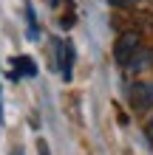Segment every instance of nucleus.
<instances>
[{
    "label": "nucleus",
    "mask_w": 153,
    "mask_h": 155,
    "mask_svg": "<svg viewBox=\"0 0 153 155\" xmlns=\"http://www.w3.org/2000/svg\"><path fill=\"white\" fill-rule=\"evenodd\" d=\"M54 51H57V68H60V74L62 79H71V74H74V59H77V54H74V45H71L68 40L62 42V40H54Z\"/></svg>",
    "instance_id": "nucleus-3"
},
{
    "label": "nucleus",
    "mask_w": 153,
    "mask_h": 155,
    "mask_svg": "<svg viewBox=\"0 0 153 155\" xmlns=\"http://www.w3.org/2000/svg\"><path fill=\"white\" fill-rule=\"evenodd\" d=\"M26 20H29V37H37V23H34V8L26 3Z\"/></svg>",
    "instance_id": "nucleus-6"
},
{
    "label": "nucleus",
    "mask_w": 153,
    "mask_h": 155,
    "mask_svg": "<svg viewBox=\"0 0 153 155\" xmlns=\"http://www.w3.org/2000/svg\"><path fill=\"white\" fill-rule=\"evenodd\" d=\"M14 65L20 68V74H23V76H37V65H34V59H31V57H17V59H14Z\"/></svg>",
    "instance_id": "nucleus-5"
},
{
    "label": "nucleus",
    "mask_w": 153,
    "mask_h": 155,
    "mask_svg": "<svg viewBox=\"0 0 153 155\" xmlns=\"http://www.w3.org/2000/svg\"><path fill=\"white\" fill-rule=\"evenodd\" d=\"M37 150H40V155H48V147H46V141H40V144H37Z\"/></svg>",
    "instance_id": "nucleus-10"
},
{
    "label": "nucleus",
    "mask_w": 153,
    "mask_h": 155,
    "mask_svg": "<svg viewBox=\"0 0 153 155\" xmlns=\"http://www.w3.org/2000/svg\"><path fill=\"white\" fill-rule=\"evenodd\" d=\"M133 3H136V6H142V8H150V12H153V0H133Z\"/></svg>",
    "instance_id": "nucleus-7"
},
{
    "label": "nucleus",
    "mask_w": 153,
    "mask_h": 155,
    "mask_svg": "<svg viewBox=\"0 0 153 155\" xmlns=\"http://www.w3.org/2000/svg\"><path fill=\"white\" fill-rule=\"evenodd\" d=\"M145 135H148V138H150V141H153V118H150V121H148V124H145Z\"/></svg>",
    "instance_id": "nucleus-8"
},
{
    "label": "nucleus",
    "mask_w": 153,
    "mask_h": 155,
    "mask_svg": "<svg viewBox=\"0 0 153 155\" xmlns=\"http://www.w3.org/2000/svg\"><path fill=\"white\" fill-rule=\"evenodd\" d=\"M128 102L133 110H153V82H133L128 90Z\"/></svg>",
    "instance_id": "nucleus-2"
},
{
    "label": "nucleus",
    "mask_w": 153,
    "mask_h": 155,
    "mask_svg": "<svg viewBox=\"0 0 153 155\" xmlns=\"http://www.w3.org/2000/svg\"><path fill=\"white\" fill-rule=\"evenodd\" d=\"M111 6H128V3H133V0H108Z\"/></svg>",
    "instance_id": "nucleus-9"
},
{
    "label": "nucleus",
    "mask_w": 153,
    "mask_h": 155,
    "mask_svg": "<svg viewBox=\"0 0 153 155\" xmlns=\"http://www.w3.org/2000/svg\"><path fill=\"white\" fill-rule=\"evenodd\" d=\"M145 48L142 45V37L136 31H125V34H119V40H116V45H113V59H116V65H122V68H128L130 62H133V57Z\"/></svg>",
    "instance_id": "nucleus-1"
},
{
    "label": "nucleus",
    "mask_w": 153,
    "mask_h": 155,
    "mask_svg": "<svg viewBox=\"0 0 153 155\" xmlns=\"http://www.w3.org/2000/svg\"><path fill=\"white\" fill-rule=\"evenodd\" d=\"M150 68H153V51L150 48H142L128 65V71H133V74H142V71H150Z\"/></svg>",
    "instance_id": "nucleus-4"
}]
</instances>
